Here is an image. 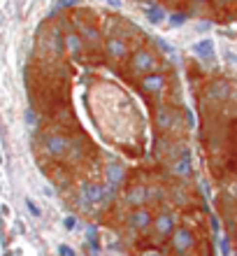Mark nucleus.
Wrapping results in <instances>:
<instances>
[{
	"label": "nucleus",
	"mask_w": 237,
	"mask_h": 256,
	"mask_svg": "<svg viewBox=\"0 0 237 256\" xmlns=\"http://www.w3.org/2000/svg\"><path fill=\"white\" fill-rule=\"evenodd\" d=\"M212 228H214V233H219V219L212 217Z\"/></svg>",
	"instance_id": "26"
},
{
	"label": "nucleus",
	"mask_w": 237,
	"mask_h": 256,
	"mask_svg": "<svg viewBox=\"0 0 237 256\" xmlns=\"http://www.w3.org/2000/svg\"><path fill=\"white\" fill-rule=\"evenodd\" d=\"M193 2H195V5H205L207 0H193Z\"/></svg>",
	"instance_id": "30"
},
{
	"label": "nucleus",
	"mask_w": 237,
	"mask_h": 256,
	"mask_svg": "<svg viewBox=\"0 0 237 256\" xmlns=\"http://www.w3.org/2000/svg\"><path fill=\"white\" fill-rule=\"evenodd\" d=\"M156 42H158V47H161L163 54H168L170 58H177V49H174L172 44H168L165 40H161V37H156Z\"/></svg>",
	"instance_id": "17"
},
{
	"label": "nucleus",
	"mask_w": 237,
	"mask_h": 256,
	"mask_svg": "<svg viewBox=\"0 0 237 256\" xmlns=\"http://www.w3.org/2000/svg\"><path fill=\"white\" fill-rule=\"evenodd\" d=\"M174 228H177L174 214L170 212V210H161L158 217L153 219V231H156V235H158V238H168V235L174 233Z\"/></svg>",
	"instance_id": "12"
},
{
	"label": "nucleus",
	"mask_w": 237,
	"mask_h": 256,
	"mask_svg": "<svg viewBox=\"0 0 237 256\" xmlns=\"http://www.w3.org/2000/svg\"><path fill=\"white\" fill-rule=\"evenodd\" d=\"M230 193H233V196H235V198H237V182H235V184H233V186H230Z\"/></svg>",
	"instance_id": "28"
},
{
	"label": "nucleus",
	"mask_w": 237,
	"mask_h": 256,
	"mask_svg": "<svg viewBox=\"0 0 237 256\" xmlns=\"http://www.w3.org/2000/svg\"><path fill=\"white\" fill-rule=\"evenodd\" d=\"M153 128L158 135H170V138L182 140L193 128V117L182 105L158 103L153 107Z\"/></svg>",
	"instance_id": "1"
},
{
	"label": "nucleus",
	"mask_w": 237,
	"mask_h": 256,
	"mask_svg": "<svg viewBox=\"0 0 237 256\" xmlns=\"http://www.w3.org/2000/svg\"><path fill=\"white\" fill-rule=\"evenodd\" d=\"M65 52L72 56V61H82V58H84V54L88 52L84 37H82L77 31H68V33H65Z\"/></svg>",
	"instance_id": "11"
},
{
	"label": "nucleus",
	"mask_w": 237,
	"mask_h": 256,
	"mask_svg": "<svg viewBox=\"0 0 237 256\" xmlns=\"http://www.w3.org/2000/svg\"><path fill=\"white\" fill-rule=\"evenodd\" d=\"M79 5V0H58V7H56L54 12L58 10H70V7H77Z\"/></svg>",
	"instance_id": "18"
},
{
	"label": "nucleus",
	"mask_w": 237,
	"mask_h": 256,
	"mask_svg": "<svg viewBox=\"0 0 237 256\" xmlns=\"http://www.w3.org/2000/svg\"><path fill=\"white\" fill-rule=\"evenodd\" d=\"M79 205H82V210H91L96 205H107L105 189L98 182H84L79 186Z\"/></svg>",
	"instance_id": "7"
},
{
	"label": "nucleus",
	"mask_w": 237,
	"mask_h": 256,
	"mask_svg": "<svg viewBox=\"0 0 237 256\" xmlns=\"http://www.w3.org/2000/svg\"><path fill=\"white\" fill-rule=\"evenodd\" d=\"M233 96V84L226 77H212L205 86H203V100L212 103V105H226Z\"/></svg>",
	"instance_id": "6"
},
{
	"label": "nucleus",
	"mask_w": 237,
	"mask_h": 256,
	"mask_svg": "<svg viewBox=\"0 0 237 256\" xmlns=\"http://www.w3.org/2000/svg\"><path fill=\"white\" fill-rule=\"evenodd\" d=\"M77 135H65L61 130H47L40 138V147L42 151L54 161H68L75 151Z\"/></svg>",
	"instance_id": "3"
},
{
	"label": "nucleus",
	"mask_w": 237,
	"mask_h": 256,
	"mask_svg": "<svg viewBox=\"0 0 237 256\" xmlns=\"http://www.w3.org/2000/svg\"><path fill=\"white\" fill-rule=\"evenodd\" d=\"M133 42L123 35H105V44H102V54L109 63H126L133 54Z\"/></svg>",
	"instance_id": "5"
},
{
	"label": "nucleus",
	"mask_w": 237,
	"mask_h": 256,
	"mask_svg": "<svg viewBox=\"0 0 237 256\" xmlns=\"http://www.w3.org/2000/svg\"><path fill=\"white\" fill-rule=\"evenodd\" d=\"M198 31H209V23H198Z\"/></svg>",
	"instance_id": "27"
},
{
	"label": "nucleus",
	"mask_w": 237,
	"mask_h": 256,
	"mask_svg": "<svg viewBox=\"0 0 237 256\" xmlns=\"http://www.w3.org/2000/svg\"><path fill=\"white\" fill-rule=\"evenodd\" d=\"M163 68H165V65H163L161 56L153 52L151 47L140 44V47L133 49L130 58L126 61V75H128L130 79H142L144 75L158 73V70H163Z\"/></svg>",
	"instance_id": "2"
},
{
	"label": "nucleus",
	"mask_w": 237,
	"mask_h": 256,
	"mask_svg": "<svg viewBox=\"0 0 237 256\" xmlns=\"http://www.w3.org/2000/svg\"><path fill=\"white\" fill-rule=\"evenodd\" d=\"M170 172H172L177 180H191L193 177V159L191 156H184V159L174 161L170 165Z\"/></svg>",
	"instance_id": "14"
},
{
	"label": "nucleus",
	"mask_w": 237,
	"mask_h": 256,
	"mask_svg": "<svg viewBox=\"0 0 237 256\" xmlns=\"http://www.w3.org/2000/svg\"><path fill=\"white\" fill-rule=\"evenodd\" d=\"M121 191H123V203L128 207H142V205L151 203L149 184H128Z\"/></svg>",
	"instance_id": "8"
},
{
	"label": "nucleus",
	"mask_w": 237,
	"mask_h": 256,
	"mask_svg": "<svg viewBox=\"0 0 237 256\" xmlns=\"http://www.w3.org/2000/svg\"><path fill=\"white\" fill-rule=\"evenodd\" d=\"M221 252H223V256H230V247H228V238H221Z\"/></svg>",
	"instance_id": "24"
},
{
	"label": "nucleus",
	"mask_w": 237,
	"mask_h": 256,
	"mask_svg": "<svg viewBox=\"0 0 237 256\" xmlns=\"http://www.w3.org/2000/svg\"><path fill=\"white\" fill-rule=\"evenodd\" d=\"M153 214H151L149 207H133L128 212V217H126V224L133 228V231H147L149 226H153Z\"/></svg>",
	"instance_id": "9"
},
{
	"label": "nucleus",
	"mask_w": 237,
	"mask_h": 256,
	"mask_svg": "<svg viewBox=\"0 0 237 256\" xmlns=\"http://www.w3.org/2000/svg\"><path fill=\"white\" fill-rule=\"evenodd\" d=\"M144 256H163V254H158V252H147Z\"/></svg>",
	"instance_id": "29"
},
{
	"label": "nucleus",
	"mask_w": 237,
	"mask_h": 256,
	"mask_svg": "<svg viewBox=\"0 0 237 256\" xmlns=\"http://www.w3.org/2000/svg\"><path fill=\"white\" fill-rule=\"evenodd\" d=\"M144 17H147V21L153 23V26H158V23H165V10H163L161 5H156V2H151L144 7Z\"/></svg>",
	"instance_id": "16"
},
{
	"label": "nucleus",
	"mask_w": 237,
	"mask_h": 256,
	"mask_svg": "<svg viewBox=\"0 0 237 256\" xmlns=\"http://www.w3.org/2000/svg\"><path fill=\"white\" fill-rule=\"evenodd\" d=\"M86 238H88V242H96L98 240V228L96 226H88L86 228Z\"/></svg>",
	"instance_id": "22"
},
{
	"label": "nucleus",
	"mask_w": 237,
	"mask_h": 256,
	"mask_svg": "<svg viewBox=\"0 0 237 256\" xmlns=\"http://www.w3.org/2000/svg\"><path fill=\"white\" fill-rule=\"evenodd\" d=\"M107 5H109V7H114V10H121V5H123V2H121V0H107Z\"/></svg>",
	"instance_id": "25"
},
{
	"label": "nucleus",
	"mask_w": 237,
	"mask_h": 256,
	"mask_svg": "<svg viewBox=\"0 0 237 256\" xmlns=\"http://www.w3.org/2000/svg\"><path fill=\"white\" fill-rule=\"evenodd\" d=\"M193 54L198 58H203V61H212L214 58V42L209 40V37H203V40H198L193 44Z\"/></svg>",
	"instance_id": "15"
},
{
	"label": "nucleus",
	"mask_w": 237,
	"mask_h": 256,
	"mask_svg": "<svg viewBox=\"0 0 237 256\" xmlns=\"http://www.w3.org/2000/svg\"><path fill=\"white\" fill-rule=\"evenodd\" d=\"M58 254H61V256H75V252H72L68 245H61V247H58Z\"/></svg>",
	"instance_id": "23"
},
{
	"label": "nucleus",
	"mask_w": 237,
	"mask_h": 256,
	"mask_svg": "<svg viewBox=\"0 0 237 256\" xmlns=\"http://www.w3.org/2000/svg\"><path fill=\"white\" fill-rule=\"evenodd\" d=\"M126 175H128V172L123 170V165H121V163H109L107 168H105V182L112 184V186H117V189H123Z\"/></svg>",
	"instance_id": "13"
},
{
	"label": "nucleus",
	"mask_w": 237,
	"mask_h": 256,
	"mask_svg": "<svg viewBox=\"0 0 237 256\" xmlns=\"http://www.w3.org/2000/svg\"><path fill=\"white\" fill-rule=\"evenodd\" d=\"M186 23V14H172L170 17V26H182Z\"/></svg>",
	"instance_id": "20"
},
{
	"label": "nucleus",
	"mask_w": 237,
	"mask_h": 256,
	"mask_svg": "<svg viewBox=\"0 0 237 256\" xmlns=\"http://www.w3.org/2000/svg\"><path fill=\"white\" fill-rule=\"evenodd\" d=\"M137 89L142 96L151 98L156 103H168V89H170V75L165 73H149L142 79H137Z\"/></svg>",
	"instance_id": "4"
},
{
	"label": "nucleus",
	"mask_w": 237,
	"mask_h": 256,
	"mask_svg": "<svg viewBox=\"0 0 237 256\" xmlns=\"http://www.w3.org/2000/svg\"><path fill=\"white\" fill-rule=\"evenodd\" d=\"M63 226L68 228V231H75V228H77V217H72V214H70V217H65Z\"/></svg>",
	"instance_id": "21"
},
{
	"label": "nucleus",
	"mask_w": 237,
	"mask_h": 256,
	"mask_svg": "<svg viewBox=\"0 0 237 256\" xmlns=\"http://www.w3.org/2000/svg\"><path fill=\"white\" fill-rule=\"evenodd\" d=\"M195 247V235L188 226H177L172 233V249L177 254H186Z\"/></svg>",
	"instance_id": "10"
},
{
	"label": "nucleus",
	"mask_w": 237,
	"mask_h": 256,
	"mask_svg": "<svg viewBox=\"0 0 237 256\" xmlns=\"http://www.w3.org/2000/svg\"><path fill=\"white\" fill-rule=\"evenodd\" d=\"M26 207H28V212H31L33 217H40V214H42V210H40V207H37V205L33 203L31 198H26Z\"/></svg>",
	"instance_id": "19"
}]
</instances>
